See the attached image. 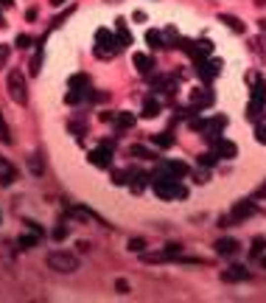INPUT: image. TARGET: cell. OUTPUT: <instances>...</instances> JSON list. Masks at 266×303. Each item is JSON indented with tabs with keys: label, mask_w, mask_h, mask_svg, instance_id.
Returning <instances> with one entry per match:
<instances>
[{
	"label": "cell",
	"mask_w": 266,
	"mask_h": 303,
	"mask_svg": "<svg viewBox=\"0 0 266 303\" xmlns=\"http://www.w3.org/2000/svg\"><path fill=\"white\" fill-rule=\"evenodd\" d=\"M78 267H81V261H78V256H73V253H68V250H53V253H48V269H53V272L73 275Z\"/></svg>",
	"instance_id": "obj_1"
},
{
	"label": "cell",
	"mask_w": 266,
	"mask_h": 303,
	"mask_svg": "<svg viewBox=\"0 0 266 303\" xmlns=\"http://www.w3.org/2000/svg\"><path fill=\"white\" fill-rule=\"evenodd\" d=\"M6 90H9L14 104H20V107L28 104V82L23 76V70H11L9 79H6Z\"/></svg>",
	"instance_id": "obj_2"
},
{
	"label": "cell",
	"mask_w": 266,
	"mask_h": 303,
	"mask_svg": "<svg viewBox=\"0 0 266 303\" xmlns=\"http://www.w3.org/2000/svg\"><path fill=\"white\" fill-rule=\"evenodd\" d=\"M118 37L112 34L110 28H98L95 31V56L98 59H112L118 53Z\"/></svg>",
	"instance_id": "obj_3"
},
{
	"label": "cell",
	"mask_w": 266,
	"mask_h": 303,
	"mask_svg": "<svg viewBox=\"0 0 266 303\" xmlns=\"http://www.w3.org/2000/svg\"><path fill=\"white\" fill-rule=\"evenodd\" d=\"M152 188L160 199H177L188 194V188L180 185V180H171V177H152Z\"/></svg>",
	"instance_id": "obj_4"
},
{
	"label": "cell",
	"mask_w": 266,
	"mask_h": 303,
	"mask_svg": "<svg viewBox=\"0 0 266 303\" xmlns=\"http://www.w3.org/2000/svg\"><path fill=\"white\" fill-rule=\"evenodd\" d=\"M185 174H188V166L182 163V160H160L152 177H171V180H180V177H185Z\"/></svg>",
	"instance_id": "obj_5"
},
{
	"label": "cell",
	"mask_w": 266,
	"mask_h": 303,
	"mask_svg": "<svg viewBox=\"0 0 266 303\" xmlns=\"http://www.w3.org/2000/svg\"><path fill=\"white\" fill-rule=\"evenodd\" d=\"M222 68H224V62L222 59H210V62H196V73H199V79H202V82H207V85H210V82H213L216 76H219V73H222Z\"/></svg>",
	"instance_id": "obj_6"
},
{
	"label": "cell",
	"mask_w": 266,
	"mask_h": 303,
	"mask_svg": "<svg viewBox=\"0 0 266 303\" xmlns=\"http://www.w3.org/2000/svg\"><path fill=\"white\" fill-rule=\"evenodd\" d=\"M249 278H252V272H249L247 267H241V264H232V267L222 269L224 284H244V281H249Z\"/></svg>",
	"instance_id": "obj_7"
},
{
	"label": "cell",
	"mask_w": 266,
	"mask_h": 303,
	"mask_svg": "<svg viewBox=\"0 0 266 303\" xmlns=\"http://www.w3.org/2000/svg\"><path fill=\"white\" fill-rule=\"evenodd\" d=\"M255 202L252 199H241V202H235L232 205V211H230V222H244V219H249V216H255Z\"/></svg>",
	"instance_id": "obj_8"
},
{
	"label": "cell",
	"mask_w": 266,
	"mask_h": 303,
	"mask_svg": "<svg viewBox=\"0 0 266 303\" xmlns=\"http://www.w3.org/2000/svg\"><path fill=\"white\" fill-rule=\"evenodd\" d=\"M216 95L207 90V87H196V90H190V104L196 107V110H207V107L213 104Z\"/></svg>",
	"instance_id": "obj_9"
},
{
	"label": "cell",
	"mask_w": 266,
	"mask_h": 303,
	"mask_svg": "<svg viewBox=\"0 0 266 303\" xmlns=\"http://www.w3.org/2000/svg\"><path fill=\"white\" fill-rule=\"evenodd\" d=\"M152 90H154V93H174V90H177V76H165V73L154 76Z\"/></svg>",
	"instance_id": "obj_10"
},
{
	"label": "cell",
	"mask_w": 266,
	"mask_h": 303,
	"mask_svg": "<svg viewBox=\"0 0 266 303\" xmlns=\"http://www.w3.org/2000/svg\"><path fill=\"white\" fill-rule=\"evenodd\" d=\"M126 174H129V188L135 191V194H140V191L146 188V182L152 180L149 174H143L140 169H126Z\"/></svg>",
	"instance_id": "obj_11"
},
{
	"label": "cell",
	"mask_w": 266,
	"mask_h": 303,
	"mask_svg": "<svg viewBox=\"0 0 266 303\" xmlns=\"http://www.w3.org/2000/svg\"><path fill=\"white\" fill-rule=\"evenodd\" d=\"M14 180H17V169H14L6 157H0V185H3V188H9Z\"/></svg>",
	"instance_id": "obj_12"
},
{
	"label": "cell",
	"mask_w": 266,
	"mask_h": 303,
	"mask_svg": "<svg viewBox=\"0 0 266 303\" xmlns=\"http://www.w3.org/2000/svg\"><path fill=\"white\" fill-rule=\"evenodd\" d=\"M90 163L98 166V169H110L112 166V152L110 149H104V146L93 149V152H90Z\"/></svg>",
	"instance_id": "obj_13"
},
{
	"label": "cell",
	"mask_w": 266,
	"mask_h": 303,
	"mask_svg": "<svg viewBox=\"0 0 266 303\" xmlns=\"http://www.w3.org/2000/svg\"><path fill=\"white\" fill-rule=\"evenodd\" d=\"M249 82H252V101H258L261 107H266V79L249 76Z\"/></svg>",
	"instance_id": "obj_14"
},
{
	"label": "cell",
	"mask_w": 266,
	"mask_h": 303,
	"mask_svg": "<svg viewBox=\"0 0 266 303\" xmlns=\"http://www.w3.org/2000/svg\"><path fill=\"white\" fill-rule=\"evenodd\" d=\"M213 247H216L219 256H235V253L241 250V242H235V239H219Z\"/></svg>",
	"instance_id": "obj_15"
},
{
	"label": "cell",
	"mask_w": 266,
	"mask_h": 303,
	"mask_svg": "<svg viewBox=\"0 0 266 303\" xmlns=\"http://www.w3.org/2000/svg\"><path fill=\"white\" fill-rule=\"evenodd\" d=\"M132 59H135V68H138L140 76H149V73H152V70L157 68L154 59H152V56H146V53H135Z\"/></svg>",
	"instance_id": "obj_16"
},
{
	"label": "cell",
	"mask_w": 266,
	"mask_h": 303,
	"mask_svg": "<svg viewBox=\"0 0 266 303\" xmlns=\"http://www.w3.org/2000/svg\"><path fill=\"white\" fill-rule=\"evenodd\" d=\"M216 155L219 157H224V160H232V157H238V146H235V143H232V140H219V143H216Z\"/></svg>",
	"instance_id": "obj_17"
},
{
	"label": "cell",
	"mask_w": 266,
	"mask_h": 303,
	"mask_svg": "<svg viewBox=\"0 0 266 303\" xmlns=\"http://www.w3.org/2000/svg\"><path fill=\"white\" fill-rule=\"evenodd\" d=\"M112 124L118 127V130H132L135 124H138V118H135V113H115V118H112Z\"/></svg>",
	"instance_id": "obj_18"
},
{
	"label": "cell",
	"mask_w": 266,
	"mask_h": 303,
	"mask_svg": "<svg viewBox=\"0 0 266 303\" xmlns=\"http://www.w3.org/2000/svg\"><path fill=\"white\" fill-rule=\"evenodd\" d=\"M115 37H118L120 48L132 45V34H129V28H126V20H115Z\"/></svg>",
	"instance_id": "obj_19"
},
{
	"label": "cell",
	"mask_w": 266,
	"mask_h": 303,
	"mask_svg": "<svg viewBox=\"0 0 266 303\" xmlns=\"http://www.w3.org/2000/svg\"><path fill=\"white\" fill-rule=\"evenodd\" d=\"M68 87L70 90H81V93H87V90H90V76H87V73H73V76L68 79Z\"/></svg>",
	"instance_id": "obj_20"
},
{
	"label": "cell",
	"mask_w": 266,
	"mask_h": 303,
	"mask_svg": "<svg viewBox=\"0 0 266 303\" xmlns=\"http://www.w3.org/2000/svg\"><path fill=\"white\" fill-rule=\"evenodd\" d=\"M219 23H224V26L230 28V31H235V34H244V31H247V26H244L238 17H232V14H219Z\"/></svg>",
	"instance_id": "obj_21"
},
{
	"label": "cell",
	"mask_w": 266,
	"mask_h": 303,
	"mask_svg": "<svg viewBox=\"0 0 266 303\" xmlns=\"http://www.w3.org/2000/svg\"><path fill=\"white\" fill-rule=\"evenodd\" d=\"M160 110H163V107H160V101H157V98H152V95L143 101V118H157V115H160Z\"/></svg>",
	"instance_id": "obj_22"
},
{
	"label": "cell",
	"mask_w": 266,
	"mask_h": 303,
	"mask_svg": "<svg viewBox=\"0 0 266 303\" xmlns=\"http://www.w3.org/2000/svg\"><path fill=\"white\" fill-rule=\"evenodd\" d=\"M152 143H154L157 149H171L174 146V135L171 132H157V135H152Z\"/></svg>",
	"instance_id": "obj_23"
},
{
	"label": "cell",
	"mask_w": 266,
	"mask_h": 303,
	"mask_svg": "<svg viewBox=\"0 0 266 303\" xmlns=\"http://www.w3.org/2000/svg\"><path fill=\"white\" fill-rule=\"evenodd\" d=\"M146 43H149V48H152V51H160V48H165V40H163V34H160V31H146Z\"/></svg>",
	"instance_id": "obj_24"
},
{
	"label": "cell",
	"mask_w": 266,
	"mask_h": 303,
	"mask_svg": "<svg viewBox=\"0 0 266 303\" xmlns=\"http://www.w3.org/2000/svg\"><path fill=\"white\" fill-rule=\"evenodd\" d=\"M37 244H39V233H31V236H20V239H17V247H20V250H34Z\"/></svg>",
	"instance_id": "obj_25"
},
{
	"label": "cell",
	"mask_w": 266,
	"mask_h": 303,
	"mask_svg": "<svg viewBox=\"0 0 266 303\" xmlns=\"http://www.w3.org/2000/svg\"><path fill=\"white\" fill-rule=\"evenodd\" d=\"M90 93V90H87ZM87 93H81V90H70V93H65V104H70V107H76V104H81L87 98Z\"/></svg>",
	"instance_id": "obj_26"
},
{
	"label": "cell",
	"mask_w": 266,
	"mask_h": 303,
	"mask_svg": "<svg viewBox=\"0 0 266 303\" xmlns=\"http://www.w3.org/2000/svg\"><path fill=\"white\" fill-rule=\"evenodd\" d=\"M129 155L140 157V160H154V152L146 149V146H129Z\"/></svg>",
	"instance_id": "obj_27"
},
{
	"label": "cell",
	"mask_w": 266,
	"mask_h": 303,
	"mask_svg": "<svg viewBox=\"0 0 266 303\" xmlns=\"http://www.w3.org/2000/svg\"><path fill=\"white\" fill-rule=\"evenodd\" d=\"M264 247H266V236H255V239H252V247H249V253H252L255 259H261V256H264Z\"/></svg>",
	"instance_id": "obj_28"
},
{
	"label": "cell",
	"mask_w": 266,
	"mask_h": 303,
	"mask_svg": "<svg viewBox=\"0 0 266 303\" xmlns=\"http://www.w3.org/2000/svg\"><path fill=\"white\" fill-rule=\"evenodd\" d=\"M28 169H31V174H34V177H42V157H39V155H31V157H28Z\"/></svg>",
	"instance_id": "obj_29"
},
{
	"label": "cell",
	"mask_w": 266,
	"mask_h": 303,
	"mask_svg": "<svg viewBox=\"0 0 266 303\" xmlns=\"http://www.w3.org/2000/svg\"><path fill=\"white\" fill-rule=\"evenodd\" d=\"M216 160H219L216 152H202V155H199V166H205V169H213Z\"/></svg>",
	"instance_id": "obj_30"
},
{
	"label": "cell",
	"mask_w": 266,
	"mask_h": 303,
	"mask_svg": "<svg viewBox=\"0 0 266 303\" xmlns=\"http://www.w3.org/2000/svg\"><path fill=\"white\" fill-rule=\"evenodd\" d=\"M261 110H266V107H261L258 101H252V98H249V104H247V118H249V121H258Z\"/></svg>",
	"instance_id": "obj_31"
},
{
	"label": "cell",
	"mask_w": 266,
	"mask_h": 303,
	"mask_svg": "<svg viewBox=\"0 0 266 303\" xmlns=\"http://www.w3.org/2000/svg\"><path fill=\"white\" fill-rule=\"evenodd\" d=\"M132 253H146V239H140V236H135V239H129L126 244Z\"/></svg>",
	"instance_id": "obj_32"
},
{
	"label": "cell",
	"mask_w": 266,
	"mask_h": 303,
	"mask_svg": "<svg viewBox=\"0 0 266 303\" xmlns=\"http://www.w3.org/2000/svg\"><path fill=\"white\" fill-rule=\"evenodd\" d=\"M207 180H210V169H205V166H202V169H196V172H193V182H196V185H205Z\"/></svg>",
	"instance_id": "obj_33"
},
{
	"label": "cell",
	"mask_w": 266,
	"mask_h": 303,
	"mask_svg": "<svg viewBox=\"0 0 266 303\" xmlns=\"http://www.w3.org/2000/svg\"><path fill=\"white\" fill-rule=\"evenodd\" d=\"M39 68H42V51H37V53H34V59H31V65H28L31 76H37V73H39Z\"/></svg>",
	"instance_id": "obj_34"
},
{
	"label": "cell",
	"mask_w": 266,
	"mask_h": 303,
	"mask_svg": "<svg viewBox=\"0 0 266 303\" xmlns=\"http://www.w3.org/2000/svg\"><path fill=\"white\" fill-rule=\"evenodd\" d=\"M0 140L9 146L11 143V135H9V127H6V118H3V113H0Z\"/></svg>",
	"instance_id": "obj_35"
},
{
	"label": "cell",
	"mask_w": 266,
	"mask_h": 303,
	"mask_svg": "<svg viewBox=\"0 0 266 303\" xmlns=\"http://www.w3.org/2000/svg\"><path fill=\"white\" fill-rule=\"evenodd\" d=\"M68 233H70V227H68V225H56V227H53V239H56V242L68 239Z\"/></svg>",
	"instance_id": "obj_36"
},
{
	"label": "cell",
	"mask_w": 266,
	"mask_h": 303,
	"mask_svg": "<svg viewBox=\"0 0 266 303\" xmlns=\"http://www.w3.org/2000/svg\"><path fill=\"white\" fill-rule=\"evenodd\" d=\"M255 140L266 146V121H264V124H258V127H255Z\"/></svg>",
	"instance_id": "obj_37"
},
{
	"label": "cell",
	"mask_w": 266,
	"mask_h": 303,
	"mask_svg": "<svg viewBox=\"0 0 266 303\" xmlns=\"http://www.w3.org/2000/svg\"><path fill=\"white\" fill-rule=\"evenodd\" d=\"M14 45H17V48H28V45H31V37H28V34H17Z\"/></svg>",
	"instance_id": "obj_38"
},
{
	"label": "cell",
	"mask_w": 266,
	"mask_h": 303,
	"mask_svg": "<svg viewBox=\"0 0 266 303\" xmlns=\"http://www.w3.org/2000/svg\"><path fill=\"white\" fill-rule=\"evenodd\" d=\"M115 289H118L120 295H129V281H123V278H118V281H115Z\"/></svg>",
	"instance_id": "obj_39"
},
{
	"label": "cell",
	"mask_w": 266,
	"mask_h": 303,
	"mask_svg": "<svg viewBox=\"0 0 266 303\" xmlns=\"http://www.w3.org/2000/svg\"><path fill=\"white\" fill-rule=\"evenodd\" d=\"M252 199H266V182H261V185L252 191Z\"/></svg>",
	"instance_id": "obj_40"
},
{
	"label": "cell",
	"mask_w": 266,
	"mask_h": 303,
	"mask_svg": "<svg viewBox=\"0 0 266 303\" xmlns=\"http://www.w3.org/2000/svg\"><path fill=\"white\" fill-rule=\"evenodd\" d=\"M9 62V45H0V68Z\"/></svg>",
	"instance_id": "obj_41"
},
{
	"label": "cell",
	"mask_w": 266,
	"mask_h": 303,
	"mask_svg": "<svg viewBox=\"0 0 266 303\" xmlns=\"http://www.w3.org/2000/svg\"><path fill=\"white\" fill-rule=\"evenodd\" d=\"M26 225H28V227H31V230H34V233H39V236H42V227L37 225V222H31V219H28Z\"/></svg>",
	"instance_id": "obj_42"
},
{
	"label": "cell",
	"mask_w": 266,
	"mask_h": 303,
	"mask_svg": "<svg viewBox=\"0 0 266 303\" xmlns=\"http://www.w3.org/2000/svg\"><path fill=\"white\" fill-rule=\"evenodd\" d=\"M258 28H261V34L266 37V17H264V20H258Z\"/></svg>",
	"instance_id": "obj_43"
},
{
	"label": "cell",
	"mask_w": 266,
	"mask_h": 303,
	"mask_svg": "<svg viewBox=\"0 0 266 303\" xmlns=\"http://www.w3.org/2000/svg\"><path fill=\"white\" fill-rule=\"evenodd\" d=\"M0 6H3V9H9V6H14V0H0Z\"/></svg>",
	"instance_id": "obj_44"
},
{
	"label": "cell",
	"mask_w": 266,
	"mask_h": 303,
	"mask_svg": "<svg viewBox=\"0 0 266 303\" xmlns=\"http://www.w3.org/2000/svg\"><path fill=\"white\" fill-rule=\"evenodd\" d=\"M9 23H6V17H3V11H0V28H6Z\"/></svg>",
	"instance_id": "obj_45"
},
{
	"label": "cell",
	"mask_w": 266,
	"mask_h": 303,
	"mask_svg": "<svg viewBox=\"0 0 266 303\" xmlns=\"http://www.w3.org/2000/svg\"><path fill=\"white\" fill-rule=\"evenodd\" d=\"M51 3H53V6H62V3H65V0H51Z\"/></svg>",
	"instance_id": "obj_46"
},
{
	"label": "cell",
	"mask_w": 266,
	"mask_h": 303,
	"mask_svg": "<svg viewBox=\"0 0 266 303\" xmlns=\"http://www.w3.org/2000/svg\"><path fill=\"white\" fill-rule=\"evenodd\" d=\"M264 3H266V0H255V6H264Z\"/></svg>",
	"instance_id": "obj_47"
},
{
	"label": "cell",
	"mask_w": 266,
	"mask_h": 303,
	"mask_svg": "<svg viewBox=\"0 0 266 303\" xmlns=\"http://www.w3.org/2000/svg\"><path fill=\"white\" fill-rule=\"evenodd\" d=\"M261 261H264V269H266V256H264V259H261Z\"/></svg>",
	"instance_id": "obj_48"
},
{
	"label": "cell",
	"mask_w": 266,
	"mask_h": 303,
	"mask_svg": "<svg viewBox=\"0 0 266 303\" xmlns=\"http://www.w3.org/2000/svg\"><path fill=\"white\" fill-rule=\"evenodd\" d=\"M110 3H120V0H110Z\"/></svg>",
	"instance_id": "obj_49"
},
{
	"label": "cell",
	"mask_w": 266,
	"mask_h": 303,
	"mask_svg": "<svg viewBox=\"0 0 266 303\" xmlns=\"http://www.w3.org/2000/svg\"><path fill=\"white\" fill-rule=\"evenodd\" d=\"M0 219H3V214H0Z\"/></svg>",
	"instance_id": "obj_50"
}]
</instances>
